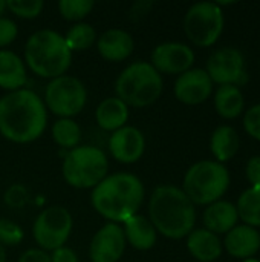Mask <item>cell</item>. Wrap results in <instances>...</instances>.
<instances>
[{
	"mask_svg": "<svg viewBox=\"0 0 260 262\" xmlns=\"http://www.w3.org/2000/svg\"><path fill=\"white\" fill-rule=\"evenodd\" d=\"M48 124V109L31 89L8 92L0 98V135L11 143L38 140Z\"/></svg>",
	"mask_w": 260,
	"mask_h": 262,
	"instance_id": "cell-1",
	"label": "cell"
},
{
	"mask_svg": "<svg viewBox=\"0 0 260 262\" xmlns=\"http://www.w3.org/2000/svg\"><path fill=\"white\" fill-rule=\"evenodd\" d=\"M144 196V184L136 175L116 172L107 175L92 189L90 203L100 216L109 223L120 224L138 213Z\"/></svg>",
	"mask_w": 260,
	"mask_h": 262,
	"instance_id": "cell-2",
	"label": "cell"
},
{
	"mask_svg": "<svg viewBox=\"0 0 260 262\" xmlns=\"http://www.w3.org/2000/svg\"><path fill=\"white\" fill-rule=\"evenodd\" d=\"M149 220L158 233L169 239H182L195 229L196 209L182 189L164 184L149 200Z\"/></svg>",
	"mask_w": 260,
	"mask_h": 262,
	"instance_id": "cell-3",
	"label": "cell"
},
{
	"mask_svg": "<svg viewBox=\"0 0 260 262\" xmlns=\"http://www.w3.org/2000/svg\"><path fill=\"white\" fill-rule=\"evenodd\" d=\"M23 61L35 75L54 80L66 75L72 63V52L60 32L40 29L28 38Z\"/></svg>",
	"mask_w": 260,
	"mask_h": 262,
	"instance_id": "cell-4",
	"label": "cell"
},
{
	"mask_svg": "<svg viewBox=\"0 0 260 262\" xmlns=\"http://www.w3.org/2000/svg\"><path fill=\"white\" fill-rule=\"evenodd\" d=\"M164 89L162 75L149 61H135L124 68L115 81V94L129 107H147L158 101Z\"/></svg>",
	"mask_w": 260,
	"mask_h": 262,
	"instance_id": "cell-5",
	"label": "cell"
},
{
	"mask_svg": "<svg viewBox=\"0 0 260 262\" xmlns=\"http://www.w3.org/2000/svg\"><path fill=\"white\" fill-rule=\"evenodd\" d=\"M228 187V169L215 160L195 163L188 167L182 180V192L195 206H210L219 201Z\"/></svg>",
	"mask_w": 260,
	"mask_h": 262,
	"instance_id": "cell-6",
	"label": "cell"
},
{
	"mask_svg": "<svg viewBox=\"0 0 260 262\" xmlns=\"http://www.w3.org/2000/svg\"><path fill=\"white\" fill-rule=\"evenodd\" d=\"M64 181L75 189H93L109 172L107 155L95 146H77L63 160Z\"/></svg>",
	"mask_w": 260,
	"mask_h": 262,
	"instance_id": "cell-7",
	"label": "cell"
},
{
	"mask_svg": "<svg viewBox=\"0 0 260 262\" xmlns=\"http://www.w3.org/2000/svg\"><path fill=\"white\" fill-rule=\"evenodd\" d=\"M224 23V11L216 2H198L185 12L184 32L193 45L208 48L219 40Z\"/></svg>",
	"mask_w": 260,
	"mask_h": 262,
	"instance_id": "cell-8",
	"label": "cell"
},
{
	"mask_svg": "<svg viewBox=\"0 0 260 262\" xmlns=\"http://www.w3.org/2000/svg\"><path fill=\"white\" fill-rule=\"evenodd\" d=\"M44 106L60 118L78 115L87 103V89L81 80L72 75H61L49 80L44 89Z\"/></svg>",
	"mask_w": 260,
	"mask_h": 262,
	"instance_id": "cell-9",
	"label": "cell"
},
{
	"mask_svg": "<svg viewBox=\"0 0 260 262\" xmlns=\"http://www.w3.org/2000/svg\"><path fill=\"white\" fill-rule=\"evenodd\" d=\"M74 227L70 212L63 206H51L43 209L34 221L32 236L38 247L44 252H54L63 247Z\"/></svg>",
	"mask_w": 260,
	"mask_h": 262,
	"instance_id": "cell-10",
	"label": "cell"
},
{
	"mask_svg": "<svg viewBox=\"0 0 260 262\" xmlns=\"http://www.w3.org/2000/svg\"><path fill=\"white\" fill-rule=\"evenodd\" d=\"M213 83L222 84H234L238 88L244 86L248 81V74L245 69V57L244 54L233 48L225 46L215 51L205 68Z\"/></svg>",
	"mask_w": 260,
	"mask_h": 262,
	"instance_id": "cell-11",
	"label": "cell"
},
{
	"mask_svg": "<svg viewBox=\"0 0 260 262\" xmlns=\"http://www.w3.org/2000/svg\"><path fill=\"white\" fill-rule=\"evenodd\" d=\"M195 63V52L193 49L179 41H166L152 51L150 55V64L159 72V74H184L185 71L192 69Z\"/></svg>",
	"mask_w": 260,
	"mask_h": 262,
	"instance_id": "cell-12",
	"label": "cell"
},
{
	"mask_svg": "<svg viewBox=\"0 0 260 262\" xmlns=\"http://www.w3.org/2000/svg\"><path fill=\"white\" fill-rule=\"evenodd\" d=\"M126 238L123 227L115 223L104 224L90 239V262H118L126 252Z\"/></svg>",
	"mask_w": 260,
	"mask_h": 262,
	"instance_id": "cell-13",
	"label": "cell"
},
{
	"mask_svg": "<svg viewBox=\"0 0 260 262\" xmlns=\"http://www.w3.org/2000/svg\"><path fill=\"white\" fill-rule=\"evenodd\" d=\"M173 92L178 101L188 106H196L210 98L213 92V81L205 69L192 68L178 75Z\"/></svg>",
	"mask_w": 260,
	"mask_h": 262,
	"instance_id": "cell-14",
	"label": "cell"
},
{
	"mask_svg": "<svg viewBox=\"0 0 260 262\" xmlns=\"http://www.w3.org/2000/svg\"><path fill=\"white\" fill-rule=\"evenodd\" d=\"M109 152L113 160L123 164L139 161L146 152V137L135 126H124L112 132L109 138Z\"/></svg>",
	"mask_w": 260,
	"mask_h": 262,
	"instance_id": "cell-15",
	"label": "cell"
},
{
	"mask_svg": "<svg viewBox=\"0 0 260 262\" xmlns=\"http://www.w3.org/2000/svg\"><path fill=\"white\" fill-rule=\"evenodd\" d=\"M97 49L98 54L112 63H120L127 60L135 49V40L132 34L124 29L112 28L104 31L97 38Z\"/></svg>",
	"mask_w": 260,
	"mask_h": 262,
	"instance_id": "cell-16",
	"label": "cell"
},
{
	"mask_svg": "<svg viewBox=\"0 0 260 262\" xmlns=\"http://www.w3.org/2000/svg\"><path fill=\"white\" fill-rule=\"evenodd\" d=\"M227 253L238 259H250L260 249V233L257 229L247 224L233 227L224 239Z\"/></svg>",
	"mask_w": 260,
	"mask_h": 262,
	"instance_id": "cell-17",
	"label": "cell"
},
{
	"mask_svg": "<svg viewBox=\"0 0 260 262\" xmlns=\"http://www.w3.org/2000/svg\"><path fill=\"white\" fill-rule=\"evenodd\" d=\"M123 232L126 243L132 246L135 250L146 252L155 247L158 239V232L150 223V220L144 215H133L132 218L123 223Z\"/></svg>",
	"mask_w": 260,
	"mask_h": 262,
	"instance_id": "cell-18",
	"label": "cell"
},
{
	"mask_svg": "<svg viewBox=\"0 0 260 262\" xmlns=\"http://www.w3.org/2000/svg\"><path fill=\"white\" fill-rule=\"evenodd\" d=\"M202 220L205 226L204 229L210 230L215 235H222V233L227 235L233 227L238 226L239 215L233 203L219 200L207 206V209L204 210Z\"/></svg>",
	"mask_w": 260,
	"mask_h": 262,
	"instance_id": "cell-19",
	"label": "cell"
},
{
	"mask_svg": "<svg viewBox=\"0 0 260 262\" xmlns=\"http://www.w3.org/2000/svg\"><path fill=\"white\" fill-rule=\"evenodd\" d=\"M187 250L199 262H213L222 255V243L207 229H193L187 236Z\"/></svg>",
	"mask_w": 260,
	"mask_h": 262,
	"instance_id": "cell-20",
	"label": "cell"
},
{
	"mask_svg": "<svg viewBox=\"0 0 260 262\" xmlns=\"http://www.w3.org/2000/svg\"><path fill=\"white\" fill-rule=\"evenodd\" d=\"M28 81L25 61L12 51L0 49V88L14 92L23 89Z\"/></svg>",
	"mask_w": 260,
	"mask_h": 262,
	"instance_id": "cell-21",
	"label": "cell"
},
{
	"mask_svg": "<svg viewBox=\"0 0 260 262\" xmlns=\"http://www.w3.org/2000/svg\"><path fill=\"white\" fill-rule=\"evenodd\" d=\"M95 120L103 130L115 132L126 126L129 120V106L116 97H107L97 106Z\"/></svg>",
	"mask_w": 260,
	"mask_h": 262,
	"instance_id": "cell-22",
	"label": "cell"
},
{
	"mask_svg": "<svg viewBox=\"0 0 260 262\" xmlns=\"http://www.w3.org/2000/svg\"><path fill=\"white\" fill-rule=\"evenodd\" d=\"M241 147V138L239 134L236 132L234 127L231 126H219L215 129L210 138V150L213 157L216 158L215 161L224 164L236 157Z\"/></svg>",
	"mask_w": 260,
	"mask_h": 262,
	"instance_id": "cell-23",
	"label": "cell"
},
{
	"mask_svg": "<svg viewBox=\"0 0 260 262\" xmlns=\"http://www.w3.org/2000/svg\"><path fill=\"white\" fill-rule=\"evenodd\" d=\"M215 109L227 120L238 118L244 112V94L234 84H222L215 94Z\"/></svg>",
	"mask_w": 260,
	"mask_h": 262,
	"instance_id": "cell-24",
	"label": "cell"
},
{
	"mask_svg": "<svg viewBox=\"0 0 260 262\" xmlns=\"http://www.w3.org/2000/svg\"><path fill=\"white\" fill-rule=\"evenodd\" d=\"M239 220L244 224L257 229L260 227V187H250L247 189L238 200L236 204Z\"/></svg>",
	"mask_w": 260,
	"mask_h": 262,
	"instance_id": "cell-25",
	"label": "cell"
},
{
	"mask_svg": "<svg viewBox=\"0 0 260 262\" xmlns=\"http://www.w3.org/2000/svg\"><path fill=\"white\" fill-rule=\"evenodd\" d=\"M52 138L57 146L72 150L80 146L81 141V129L78 123L72 118H58L52 124Z\"/></svg>",
	"mask_w": 260,
	"mask_h": 262,
	"instance_id": "cell-26",
	"label": "cell"
},
{
	"mask_svg": "<svg viewBox=\"0 0 260 262\" xmlns=\"http://www.w3.org/2000/svg\"><path fill=\"white\" fill-rule=\"evenodd\" d=\"M63 37H64V41H66V45L72 54L89 49L98 38L95 28L86 21L74 23L67 29L66 35H63Z\"/></svg>",
	"mask_w": 260,
	"mask_h": 262,
	"instance_id": "cell-27",
	"label": "cell"
},
{
	"mask_svg": "<svg viewBox=\"0 0 260 262\" xmlns=\"http://www.w3.org/2000/svg\"><path fill=\"white\" fill-rule=\"evenodd\" d=\"M60 15L67 21H83L84 17H87L92 9L95 8L93 0H60L57 3Z\"/></svg>",
	"mask_w": 260,
	"mask_h": 262,
	"instance_id": "cell-28",
	"label": "cell"
},
{
	"mask_svg": "<svg viewBox=\"0 0 260 262\" xmlns=\"http://www.w3.org/2000/svg\"><path fill=\"white\" fill-rule=\"evenodd\" d=\"M44 8L43 0H8L6 9L20 18H35Z\"/></svg>",
	"mask_w": 260,
	"mask_h": 262,
	"instance_id": "cell-29",
	"label": "cell"
},
{
	"mask_svg": "<svg viewBox=\"0 0 260 262\" xmlns=\"http://www.w3.org/2000/svg\"><path fill=\"white\" fill-rule=\"evenodd\" d=\"M23 229L8 218H0V244L3 247H14L23 241Z\"/></svg>",
	"mask_w": 260,
	"mask_h": 262,
	"instance_id": "cell-30",
	"label": "cell"
},
{
	"mask_svg": "<svg viewBox=\"0 0 260 262\" xmlns=\"http://www.w3.org/2000/svg\"><path fill=\"white\" fill-rule=\"evenodd\" d=\"M244 129L245 132L260 141V103L251 106L244 114Z\"/></svg>",
	"mask_w": 260,
	"mask_h": 262,
	"instance_id": "cell-31",
	"label": "cell"
},
{
	"mask_svg": "<svg viewBox=\"0 0 260 262\" xmlns=\"http://www.w3.org/2000/svg\"><path fill=\"white\" fill-rule=\"evenodd\" d=\"M18 35V28L14 20L8 17H0V48L11 45Z\"/></svg>",
	"mask_w": 260,
	"mask_h": 262,
	"instance_id": "cell-32",
	"label": "cell"
},
{
	"mask_svg": "<svg viewBox=\"0 0 260 262\" xmlns=\"http://www.w3.org/2000/svg\"><path fill=\"white\" fill-rule=\"evenodd\" d=\"M28 201V192L23 186L20 184H14L11 186L6 192H5V203L9 207H15L20 209L26 204Z\"/></svg>",
	"mask_w": 260,
	"mask_h": 262,
	"instance_id": "cell-33",
	"label": "cell"
},
{
	"mask_svg": "<svg viewBox=\"0 0 260 262\" xmlns=\"http://www.w3.org/2000/svg\"><path fill=\"white\" fill-rule=\"evenodd\" d=\"M247 178L253 187H260V155L251 157L245 167Z\"/></svg>",
	"mask_w": 260,
	"mask_h": 262,
	"instance_id": "cell-34",
	"label": "cell"
},
{
	"mask_svg": "<svg viewBox=\"0 0 260 262\" xmlns=\"http://www.w3.org/2000/svg\"><path fill=\"white\" fill-rule=\"evenodd\" d=\"M18 262H51V256L41 249H28L21 253Z\"/></svg>",
	"mask_w": 260,
	"mask_h": 262,
	"instance_id": "cell-35",
	"label": "cell"
},
{
	"mask_svg": "<svg viewBox=\"0 0 260 262\" xmlns=\"http://www.w3.org/2000/svg\"><path fill=\"white\" fill-rule=\"evenodd\" d=\"M49 256H51V262H78L77 253L67 246H63V247L54 250L52 255H49Z\"/></svg>",
	"mask_w": 260,
	"mask_h": 262,
	"instance_id": "cell-36",
	"label": "cell"
},
{
	"mask_svg": "<svg viewBox=\"0 0 260 262\" xmlns=\"http://www.w3.org/2000/svg\"><path fill=\"white\" fill-rule=\"evenodd\" d=\"M0 262H6V250L2 244H0Z\"/></svg>",
	"mask_w": 260,
	"mask_h": 262,
	"instance_id": "cell-37",
	"label": "cell"
},
{
	"mask_svg": "<svg viewBox=\"0 0 260 262\" xmlns=\"http://www.w3.org/2000/svg\"><path fill=\"white\" fill-rule=\"evenodd\" d=\"M3 11H6V0H0V17L3 14Z\"/></svg>",
	"mask_w": 260,
	"mask_h": 262,
	"instance_id": "cell-38",
	"label": "cell"
},
{
	"mask_svg": "<svg viewBox=\"0 0 260 262\" xmlns=\"http://www.w3.org/2000/svg\"><path fill=\"white\" fill-rule=\"evenodd\" d=\"M242 262H260L259 259H254V258H250V259H244Z\"/></svg>",
	"mask_w": 260,
	"mask_h": 262,
	"instance_id": "cell-39",
	"label": "cell"
}]
</instances>
